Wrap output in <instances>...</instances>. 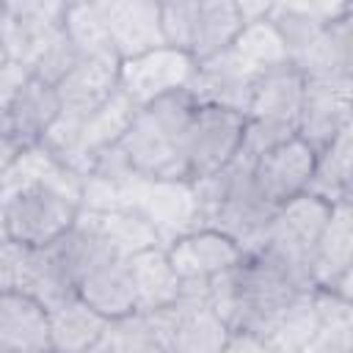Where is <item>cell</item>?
Segmentation results:
<instances>
[{"label":"cell","mask_w":353,"mask_h":353,"mask_svg":"<svg viewBox=\"0 0 353 353\" xmlns=\"http://www.w3.org/2000/svg\"><path fill=\"white\" fill-rule=\"evenodd\" d=\"M353 6L342 0H323V3H273L268 22L281 36L290 61L312 44V39L334 19L350 14Z\"/></svg>","instance_id":"19"},{"label":"cell","mask_w":353,"mask_h":353,"mask_svg":"<svg viewBox=\"0 0 353 353\" xmlns=\"http://www.w3.org/2000/svg\"><path fill=\"white\" fill-rule=\"evenodd\" d=\"M221 353H265V345L248 331H229V339Z\"/></svg>","instance_id":"38"},{"label":"cell","mask_w":353,"mask_h":353,"mask_svg":"<svg viewBox=\"0 0 353 353\" xmlns=\"http://www.w3.org/2000/svg\"><path fill=\"white\" fill-rule=\"evenodd\" d=\"M290 63L301 77H353V11L328 22Z\"/></svg>","instance_id":"16"},{"label":"cell","mask_w":353,"mask_h":353,"mask_svg":"<svg viewBox=\"0 0 353 353\" xmlns=\"http://www.w3.org/2000/svg\"><path fill=\"white\" fill-rule=\"evenodd\" d=\"M240 30H243V19L234 0H199L190 58L199 63L204 58L229 50Z\"/></svg>","instance_id":"26"},{"label":"cell","mask_w":353,"mask_h":353,"mask_svg":"<svg viewBox=\"0 0 353 353\" xmlns=\"http://www.w3.org/2000/svg\"><path fill=\"white\" fill-rule=\"evenodd\" d=\"M17 154H19V146L11 138H0V182H3L6 171L11 168V163L17 160Z\"/></svg>","instance_id":"40"},{"label":"cell","mask_w":353,"mask_h":353,"mask_svg":"<svg viewBox=\"0 0 353 353\" xmlns=\"http://www.w3.org/2000/svg\"><path fill=\"white\" fill-rule=\"evenodd\" d=\"M22 254H25V245H19V243H14V240H8V243L0 245V292L14 290Z\"/></svg>","instance_id":"37"},{"label":"cell","mask_w":353,"mask_h":353,"mask_svg":"<svg viewBox=\"0 0 353 353\" xmlns=\"http://www.w3.org/2000/svg\"><path fill=\"white\" fill-rule=\"evenodd\" d=\"M83 353H121V347H119V342H116V334H113V328H108L91 347H85Z\"/></svg>","instance_id":"41"},{"label":"cell","mask_w":353,"mask_h":353,"mask_svg":"<svg viewBox=\"0 0 353 353\" xmlns=\"http://www.w3.org/2000/svg\"><path fill=\"white\" fill-rule=\"evenodd\" d=\"M232 50H234L245 63H251V66L259 69V72L290 61L287 47H284V41H281V36L276 33V28L268 22V17L259 19V22L243 25V30L237 33Z\"/></svg>","instance_id":"32"},{"label":"cell","mask_w":353,"mask_h":353,"mask_svg":"<svg viewBox=\"0 0 353 353\" xmlns=\"http://www.w3.org/2000/svg\"><path fill=\"white\" fill-rule=\"evenodd\" d=\"M85 215L94 221V226L113 243V248L124 259L132 256V254H138V251H146V248L160 245V237H157L154 226L141 212L121 210V212H85Z\"/></svg>","instance_id":"30"},{"label":"cell","mask_w":353,"mask_h":353,"mask_svg":"<svg viewBox=\"0 0 353 353\" xmlns=\"http://www.w3.org/2000/svg\"><path fill=\"white\" fill-rule=\"evenodd\" d=\"M6 14V0H0V17Z\"/></svg>","instance_id":"45"},{"label":"cell","mask_w":353,"mask_h":353,"mask_svg":"<svg viewBox=\"0 0 353 353\" xmlns=\"http://www.w3.org/2000/svg\"><path fill=\"white\" fill-rule=\"evenodd\" d=\"M141 215L154 226L160 245L165 248L176 237L196 232V190L188 179H152L141 204Z\"/></svg>","instance_id":"13"},{"label":"cell","mask_w":353,"mask_h":353,"mask_svg":"<svg viewBox=\"0 0 353 353\" xmlns=\"http://www.w3.org/2000/svg\"><path fill=\"white\" fill-rule=\"evenodd\" d=\"M47 248L52 251V256L58 259V265L63 268V273L69 276V281L74 284V290L94 270L105 268L113 259H124V256H119V251L113 248V243L94 226V221L83 210H80L74 226L66 234H61L55 243H50Z\"/></svg>","instance_id":"15"},{"label":"cell","mask_w":353,"mask_h":353,"mask_svg":"<svg viewBox=\"0 0 353 353\" xmlns=\"http://www.w3.org/2000/svg\"><path fill=\"white\" fill-rule=\"evenodd\" d=\"M196 14H199V0H168V3H160L163 44L190 55L193 30H196Z\"/></svg>","instance_id":"34"},{"label":"cell","mask_w":353,"mask_h":353,"mask_svg":"<svg viewBox=\"0 0 353 353\" xmlns=\"http://www.w3.org/2000/svg\"><path fill=\"white\" fill-rule=\"evenodd\" d=\"M262 345H265V353H301L295 345H290L287 339H281V336H276V334H268V336L262 339Z\"/></svg>","instance_id":"42"},{"label":"cell","mask_w":353,"mask_h":353,"mask_svg":"<svg viewBox=\"0 0 353 353\" xmlns=\"http://www.w3.org/2000/svg\"><path fill=\"white\" fill-rule=\"evenodd\" d=\"M0 353H19V350H0Z\"/></svg>","instance_id":"46"},{"label":"cell","mask_w":353,"mask_h":353,"mask_svg":"<svg viewBox=\"0 0 353 353\" xmlns=\"http://www.w3.org/2000/svg\"><path fill=\"white\" fill-rule=\"evenodd\" d=\"M256 74L259 69L245 63L229 47L212 58L199 61L185 91L190 94L196 105H212V108H223V110H234L245 116Z\"/></svg>","instance_id":"7"},{"label":"cell","mask_w":353,"mask_h":353,"mask_svg":"<svg viewBox=\"0 0 353 353\" xmlns=\"http://www.w3.org/2000/svg\"><path fill=\"white\" fill-rule=\"evenodd\" d=\"M63 33L83 52V58L113 52L110 50V36H108V22H105V6H102V0L66 3Z\"/></svg>","instance_id":"31"},{"label":"cell","mask_w":353,"mask_h":353,"mask_svg":"<svg viewBox=\"0 0 353 353\" xmlns=\"http://www.w3.org/2000/svg\"><path fill=\"white\" fill-rule=\"evenodd\" d=\"M353 77H303L298 108V138L314 152L325 149L353 124Z\"/></svg>","instance_id":"6"},{"label":"cell","mask_w":353,"mask_h":353,"mask_svg":"<svg viewBox=\"0 0 353 353\" xmlns=\"http://www.w3.org/2000/svg\"><path fill=\"white\" fill-rule=\"evenodd\" d=\"M110 328L116 334L121 353H168L141 312H132L121 320H113Z\"/></svg>","instance_id":"35"},{"label":"cell","mask_w":353,"mask_h":353,"mask_svg":"<svg viewBox=\"0 0 353 353\" xmlns=\"http://www.w3.org/2000/svg\"><path fill=\"white\" fill-rule=\"evenodd\" d=\"M108 328H110V320H105L99 312H94L77 295L47 309L50 353H83Z\"/></svg>","instance_id":"21"},{"label":"cell","mask_w":353,"mask_h":353,"mask_svg":"<svg viewBox=\"0 0 353 353\" xmlns=\"http://www.w3.org/2000/svg\"><path fill=\"white\" fill-rule=\"evenodd\" d=\"M6 63H8V55H6V50H3V47H0V69H3V66H6Z\"/></svg>","instance_id":"44"},{"label":"cell","mask_w":353,"mask_h":353,"mask_svg":"<svg viewBox=\"0 0 353 353\" xmlns=\"http://www.w3.org/2000/svg\"><path fill=\"white\" fill-rule=\"evenodd\" d=\"M14 290L28 295L30 301L41 303L44 309L77 295L74 284L69 281V276L63 273V268L58 265V259L52 256V251L47 245L44 248H25Z\"/></svg>","instance_id":"24"},{"label":"cell","mask_w":353,"mask_h":353,"mask_svg":"<svg viewBox=\"0 0 353 353\" xmlns=\"http://www.w3.org/2000/svg\"><path fill=\"white\" fill-rule=\"evenodd\" d=\"M8 243V223H6V210H3V201H0V245Z\"/></svg>","instance_id":"43"},{"label":"cell","mask_w":353,"mask_h":353,"mask_svg":"<svg viewBox=\"0 0 353 353\" xmlns=\"http://www.w3.org/2000/svg\"><path fill=\"white\" fill-rule=\"evenodd\" d=\"M77 298L110 323L132 314L138 303H135V284L127 259H113L105 268L85 276L77 287Z\"/></svg>","instance_id":"22"},{"label":"cell","mask_w":353,"mask_h":353,"mask_svg":"<svg viewBox=\"0 0 353 353\" xmlns=\"http://www.w3.org/2000/svg\"><path fill=\"white\" fill-rule=\"evenodd\" d=\"M251 168L254 160L237 152L234 160L218 174L193 182L199 204L196 229H215L232 237L243 251L262 237L276 212V207L259 196Z\"/></svg>","instance_id":"2"},{"label":"cell","mask_w":353,"mask_h":353,"mask_svg":"<svg viewBox=\"0 0 353 353\" xmlns=\"http://www.w3.org/2000/svg\"><path fill=\"white\" fill-rule=\"evenodd\" d=\"M301 94H303V77L290 61L270 66V69H262L254 80L245 119L290 124V127H295V135H298Z\"/></svg>","instance_id":"14"},{"label":"cell","mask_w":353,"mask_h":353,"mask_svg":"<svg viewBox=\"0 0 353 353\" xmlns=\"http://www.w3.org/2000/svg\"><path fill=\"white\" fill-rule=\"evenodd\" d=\"M295 138V127L290 124H276V121H262V119H245V130H243V146L240 152L251 160H256L259 154H265L268 149L284 143Z\"/></svg>","instance_id":"36"},{"label":"cell","mask_w":353,"mask_h":353,"mask_svg":"<svg viewBox=\"0 0 353 353\" xmlns=\"http://www.w3.org/2000/svg\"><path fill=\"white\" fill-rule=\"evenodd\" d=\"M196 102L185 88L138 108L132 124L119 138L132 171L146 179H188L185 135Z\"/></svg>","instance_id":"1"},{"label":"cell","mask_w":353,"mask_h":353,"mask_svg":"<svg viewBox=\"0 0 353 353\" xmlns=\"http://www.w3.org/2000/svg\"><path fill=\"white\" fill-rule=\"evenodd\" d=\"M350 163H353V124H347L325 149L317 152L306 193L323 199L331 207L339 201H350V185H353Z\"/></svg>","instance_id":"25"},{"label":"cell","mask_w":353,"mask_h":353,"mask_svg":"<svg viewBox=\"0 0 353 353\" xmlns=\"http://www.w3.org/2000/svg\"><path fill=\"white\" fill-rule=\"evenodd\" d=\"M0 350L50 353L47 309L17 290L0 292Z\"/></svg>","instance_id":"20"},{"label":"cell","mask_w":353,"mask_h":353,"mask_svg":"<svg viewBox=\"0 0 353 353\" xmlns=\"http://www.w3.org/2000/svg\"><path fill=\"white\" fill-rule=\"evenodd\" d=\"M165 256L179 279H212L237 265L243 248L215 229H196L168 243Z\"/></svg>","instance_id":"12"},{"label":"cell","mask_w":353,"mask_h":353,"mask_svg":"<svg viewBox=\"0 0 353 353\" xmlns=\"http://www.w3.org/2000/svg\"><path fill=\"white\" fill-rule=\"evenodd\" d=\"M58 113L61 102L55 88L36 77H28L6 110V138H11L19 149L33 146L41 141V135L50 130Z\"/></svg>","instance_id":"18"},{"label":"cell","mask_w":353,"mask_h":353,"mask_svg":"<svg viewBox=\"0 0 353 353\" xmlns=\"http://www.w3.org/2000/svg\"><path fill=\"white\" fill-rule=\"evenodd\" d=\"M314 160H317V152L309 143H303L298 135L268 149L254 160V168H251L259 196L268 204L281 207L284 201L306 193L314 171Z\"/></svg>","instance_id":"9"},{"label":"cell","mask_w":353,"mask_h":353,"mask_svg":"<svg viewBox=\"0 0 353 353\" xmlns=\"http://www.w3.org/2000/svg\"><path fill=\"white\" fill-rule=\"evenodd\" d=\"M317 331L301 353H353V301H342L325 290H314Z\"/></svg>","instance_id":"27"},{"label":"cell","mask_w":353,"mask_h":353,"mask_svg":"<svg viewBox=\"0 0 353 353\" xmlns=\"http://www.w3.org/2000/svg\"><path fill=\"white\" fill-rule=\"evenodd\" d=\"M331 218V204L312 193H301L281 207H276L270 223L265 226L262 237L251 248H268L284 262L309 273L312 251ZM248 251V248H245Z\"/></svg>","instance_id":"4"},{"label":"cell","mask_w":353,"mask_h":353,"mask_svg":"<svg viewBox=\"0 0 353 353\" xmlns=\"http://www.w3.org/2000/svg\"><path fill=\"white\" fill-rule=\"evenodd\" d=\"M350 270H353V204L339 201L331 207V218L312 251L309 276L314 290H325Z\"/></svg>","instance_id":"17"},{"label":"cell","mask_w":353,"mask_h":353,"mask_svg":"<svg viewBox=\"0 0 353 353\" xmlns=\"http://www.w3.org/2000/svg\"><path fill=\"white\" fill-rule=\"evenodd\" d=\"M110 50L119 61L138 58L163 44L160 3L152 0H102Z\"/></svg>","instance_id":"11"},{"label":"cell","mask_w":353,"mask_h":353,"mask_svg":"<svg viewBox=\"0 0 353 353\" xmlns=\"http://www.w3.org/2000/svg\"><path fill=\"white\" fill-rule=\"evenodd\" d=\"M83 61V52L72 44V39L61 30L41 52H39V58L33 61V66L28 69L30 72V77H36V80H41V83H47V85H58L77 63Z\"/></svg>","instance_id":"33"},{"label":"cell","mask_w":353,"mask_h":353,"mask_svg":"<svg viewBox=\"0 0 353 353\" xmlns=\"http://www.w3.org/2000/svg\"><path fill=\"white\" fill-rule=\"evenodd\" d=\"M196 72V61L171 47H157L152 52H143L138 58L121 61L119 66V88L138 105H149L157 97H165L171 91H179L190 83Z\"/></svg>","instance_id":"8"},{"label":"cell","mask_w":353,"mask_h":353,"mask_svg":"<svg viewBox=\"0 0 353 353\" xmlns=\"http://www.w3.org/2000/svg\"><path fill=\"white\" fill-rule=\"evenodd\" d=\"M245 116L212 105H196L185 135L188 182L218 174L243 146Z\"/></svg>","instance_id":"5"},{"label":"cell","mask_w":353,"mask_h":353,"mask_svg":"<svg viewBox=\"0 0 353 353\" xmlns=\"http://www.w3.org/2000/svg\"><path fill=\"white\" fill-rule=\"evenodd\" d=\"M138 113V105L119 88L102 108H97L80 127V157H83V176L88 171V160L94 152L119 143Z\"/></svg>","instance_id":"28"},{"label":"cell","mask_w":353,"mask_h":353,"mask_svg":"<svg viewBox=\"0 0 353 353\" xmlns=\"http://www.w3.org/2000/svg\"><path fill=\"white\" fill-rule=\"evenodd\" d=\"M0 201L6 210L8 240L25 248H44L55 243L80 215V201L74 196L39 182L3 188Z\"/></svg>","instance_id":"3"},{"label":"cell","mask_w":353,"mask_h":353,"mask_svg":"<svg viewBox=\"0 0 353 353\" xmlns=\"http://www.w3.org/2000/svg\"><path fill=\"white\" fill-rule=\"evenodd\" d=\"M28 182L58 188V190H63V193H69V196H74L80 201V185H83V179L74 171H69L61 160H55L41 143H33V146L19 149L17 160L11 163V168L6 171L3 182H0V190L3 188H14V185H28Z\"/></svg>","instance_id":"29"},{"label":"cell","mask_w":353,"mask_h":353,"mask_svg":"<svg viewBox=\"0 0 353 353\" xmlns=\"http://www.w3.org/2000/svg\"><path fill=\"white\" fill-rule=\"evenodd\" d=\"M119 66L121 61L113 52L83 58L55 85L61 113L77 121H85L97 108H102L119 91Z\"/></svg>","instance_id":"10"},{"label":"cell","mask_w":353,"mask_h":353,"mask_svg":"<svg viewBox=\"0 0 353 353\" xmlns=\"http://www.w3.org/2000/svg\"><path fill=\"white\" fill-rule=\"evenodd\" d=\"M127 265H130V276L135 284V303H138L135 312H154L176 301L179 276L174 273L163 245L127 256Z\"/></svg>","instance_id":"23"},{"label":"cell","mask_w":353,"mask_h":353,"mask_svg":"<svg viewBox=\"0 0 353 353\" xmlns=\"http://www.w3.org/2000/svg\"><path fill=\"white\" fill-rule=\"evenodd\" d=\"M234 3H237V11H240L243 25L265 19L270 14V6H273V3H251V0H234Z\"/></svg>","instance_id":"39"}]
</instances>
